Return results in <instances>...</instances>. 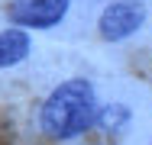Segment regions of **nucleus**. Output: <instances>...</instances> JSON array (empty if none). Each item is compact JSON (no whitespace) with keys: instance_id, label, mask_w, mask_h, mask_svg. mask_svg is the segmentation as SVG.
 Instances as JSON below:
<instances>
[{"instance_id":"f257e3e1","label":"nucleus","mask_w":152,"mask_h":145,"mask_svg":"<svg viewBox=\"0 0 152 145\" xmlns=\"http://www.w3.org/2000/svg\"><path fill=\"white\" fill-rule=\"evenodd\" d=\"M94 119H97L94 87L84 78L58 84L42 103V129L52 139H75L84 129H91Z\"/></svg>"},{"instance_id":"f03ea898","label":"nucleus","mask_w":152,"mask_h":145,"mask_svg":"<svg viewBox=\"0 0 152 145\" xmlns=\"http://www.w3.org/2000/svg\"><path fill=\"white\" fill-rule=\"evenodd\" d=\"M71 0H13L10 3V20L26 29H49L68 13Z\"/></svg>"},{"instance_id":"7ed1b4c3","label":"nucleus","mask_w":152,"mask_h":145,"mask_svg":"<svg viewBox=\"0 0 152 145\" xmlns=\"http://www.w3.org/2000/svg\"><path fill=\"white\" fill-rule=\"evenodd\" d=\"M142 23H146L142 3H136V0H120V3H110V7L100 13V36L110 39V42H120L126 36H133Z\"/></svg>"},{"instance_id":"20e7f679","label":"nucleus","mask_w":152,"mask_h":145,"mask_svg":"<svg viewBox=\"0 0 152 145\" xmlns=\"http://www.w3.org/2000/svg\"><path fill=\"white\" fill-rule=\"evenodd\" d=\"M29 55V36L23 29H0V68H10Z\"/></svg>"},{"instance_id":"39448f33","label":"nucleus","mask_w":152,"mask_h":145,"mask_svg":"<svg viewBox=\"0 0 152 145\" xmlns=\"http://www.w3.org/2000/svg\"><path fill=\"white\" fill-rule=\"evenodd\" d=\"M100 129H107V132H117L123 129L126 123H129V110L123 107V103H110V107H104V110H97V119H94Z\"/></svg>"}]
</instances>
